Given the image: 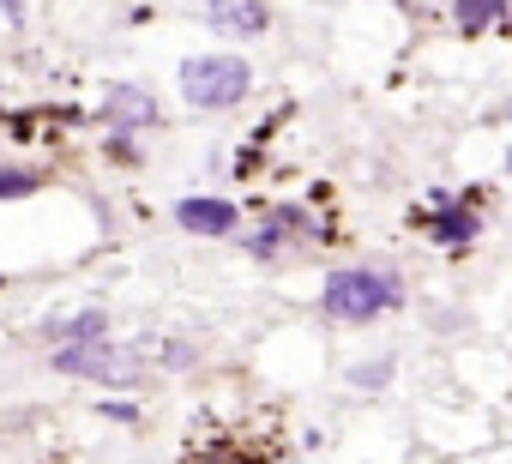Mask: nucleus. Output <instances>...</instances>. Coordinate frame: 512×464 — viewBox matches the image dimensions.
<instances>
[{
	"instance_id": "nucleus-12",
	"label": "nucleus",
	"mask_w": 512,
	"mask_h": 464,
	"mask_svg": "<svg viewBox=\"0 0 512 464\" xmlns=\"http://www.w3.org/2000/svg\"><path fill=\"white\" fill-rule=\"evenodd\" d=\"M103 151H109V163H139V139L133 133H109Z\"/></svg>"
},
{
	"instance_id": "nucleus-5",
	"label": "nucleus",
	"mask_w": 512,
	"mask_h": 464,
	"mask_svg": "<svg viewBox=\"0 0 512 464\" xmlns=\"http://www.w3.org/2000/svg\"><path fill=\"white\" fill-rule=\"evenodd\" d=\"M320 236V217L308 211V205H266V217L241 236V254H253V260H272V254H284V248H302V242H314Z\"/></svg>"
},
{
	"instance_id": "nucleus-10",
	"label": "nucleus",
	"mask_w": 512,
	"mask_h": 464,
	"mask_svg": "<svg viewBox=\"0 0 512 464\" xmlns=\"http://www.w3.org/2000/svg\"><path fill=\"white\" fill-rule=\"evenodd\" d=\"M43 187V169H31V163H7V157H0V199H31Z\"/></svg>"
},
{
	"instance_id": "nucleus-9",
	"label": "nucleus",
	"mask_w": 512,
	"mask_h": 464,
	"mask_svg": "<svg viewBox=\"0 0 512 464\" xmlns=\"http://www.w3.org/2000/svg\"><path fill=\"white\" fill-rule=\"evenodd\" d=\"M452 7V25L464 31V37H476V31H488V25H506L512 19V0H446Z\"/></svg>"
},
{
	"instance_id": "nucleus-4",
	"label": "nucleus",
	"mask_w": 512,
	"mask_h": 464,
	"mask_svg": "<svg viewBox=\"0 0 512 464\" xmlns=\"http://www.w3.org/2000/svg\"><path fill=\"white\" fill-rule=\"evenodd\" d=\"M422 236L440 248V254H470L476 242H482V211H476V199L464 193H434L428 205H422Z\"/></svg>"
},
{
	"instance_id": "nucleus-17",
	"label": "nucleus",
	"mask_w": 512,
	"mask_h": 464,
	"mask_svg": "<svg viewBox=\"0 0 512 464\" xmlns=\"http://www.w3.org/2000/svg\"><path fill=\"white\" fill-rule=\"evenodd\" d=\"M506 175H512V151H506Z\"/></svg>"
},
{
	"instance_id": "nucleus-6",
	"label": "nucleus",
	"mask_w": 512,
	"mask_h": 464,
	"mask_svg": "<svg viewBox=\"0 0 512 464\" xmlns=\"http://www.w3.org/2000/svg\"><path fill=\"white\" fill-rule=\"evenodd\" d=\"M175 223L187 229V236L223 242V236H241V205L235 199H217V193H187L175 205Z\"/></svg>"
},
{
	"instance_id": "nucleus-15",
	"label": "nucleus",
	"mask_w": 512,
	"mask_h": 464,
	"mask_svg": "<svg viewBox=\"0 0 512 464\" xmlns=\"http://www.w3.org/2000/svg\"><path fill=\"white\" fill-rule=\"evenodd\" d=\"M103 416H121V422H133L139 410H133V404H121V398H109V404H103Z\"/></svg>"
},
{
	"instance_id": "nucleus-16",
	"label": "nucleus",
	"mask_w": 512,
	"mask_h": 464,
	"mask_svg": "<svg viewBox=\"0 0 512 464\" xmlns=\"http://www.w3.org/2000/svg\"><path fill=\"white\" fill-rule=\"evenodd\" d=\"M398 7H404V13H416V7H422V0H398Z\"/></svg>"
},
{
	"instance_id": "nucleus-8",
	"label": "nucleus",
	"mask_w": 512,
	"mask_h": 464,
	"mask_svg": "<svg viewBox=\"0 0 512 464\" xmlns=\"http://www.w3.org/2000/svg\"><path fill=\"white\" fill-rule=\"evenodd\" d=\"M97 121H103L109 133H151V127L163 121V109H157V97H151L145 85H109Z\"/></svg>"
},
{
	"instance_id": "nucleus-13",
	"label": "nucleus",
	"mask_w": 512,
	"mask_h": 464,
	"mask_svg": "<svg viewBox=\"0 0 512 464\" xmlns=\"http://www.w3.org/2000/svg\"><path fill=\"white\" fill-rule=\"evenodd\" d=\"M157 362H163V368H193L199 356H193V344H181V338H175V344H163V356H157Z\"/></svg>"
},
{
	"instance_id": "nucleus-3",
	"label": "nucleus",
	"mask_w": 512,
	"mask_h": 464,
	"mask_svg": "<svg viewBox=\"0 0 512 464\" xmlns=\"http://www.w3.org/2000/svg\"><path fill=\"white\" fill-rule=\"evenodd\" d=\"M49 362L61 374H73V380H97V386H139V374H145V356L121 350L109 332L103 338H79V344H55Z\"/></svg>"
},
{
	"instance_id": "nucleus-14",
	"label": "nucleus",
	"mask_w": 512,
	"mask_h": 464,
	"mask_svg": "<svg viewBox=\"0 0 512 464\" xmlns=\"http://www.w3.org/2000/svg\"><path fill=\"white\" fill-rule=\"evenodd\" d=\"M0 25L19 31V25H25V0H0Z\"/></svg>"
},
{
	"instance_id": "nucleus-11",
	"label": "nucleus",
	"mask_w": 512,
	"mask_h": 464,
	"mask_svg": "<svg viewBox=\"0 0 512 464\" xmlns=\"http://www.w3.org/2000/svg\"><path fill=\"white\" fill-rule=\"evenodd\" d=\"M392 368H398L392 356H374V362H356V368H350V386H356V392H386V386H392Z\"/></svg>"
},
{
	"instance_id": "nucleus-1",
	"label": "nucleus",
	"mask_w": 512,
	"mask_h": 464,
	"mask_svg": "<svg viewBox=\"0 0 512 464\" xmlns=\"http://www.w3.org/2000/svg\"><path fill=\"white\" fill-rule=\"evenodd\" d=\"M392 308H404V278L392 266H338L320 284V314L338 326H374Z\"/></svg>"
},
{
	"instance_id": "nucleus-2",
	"label": "nucleus",
	"mask_w": 512,
	"mask_h": 464,
	"mask_svg": "<svg viewBox=\"0 0 512 464\" xmlns=\"http://www.w3.org/2000/svg\"><path fill=\"white\" fill-rule=\"evenodd\" d=\"M253 91V67L241 61V55H187L181 61V97H187V109H199V115H217V109H235L241 97Z\"/></svg>"
},
{
	"instance_id": "nucleus-7",
	"label": "nucleus",
	"mask_w": 512,
	"mask_h": 464,
	"mask_svg": "<svg viewBox=\"0 0 512 464\" xmlns=\"http://www.w3.org/2000/svg\"><path fill=\"white\" fill-rule=\"evenodd\" d=\"M199 19L217 31V37H266L272 31V0H199Z\"/></svg>"
}]
</instances>
